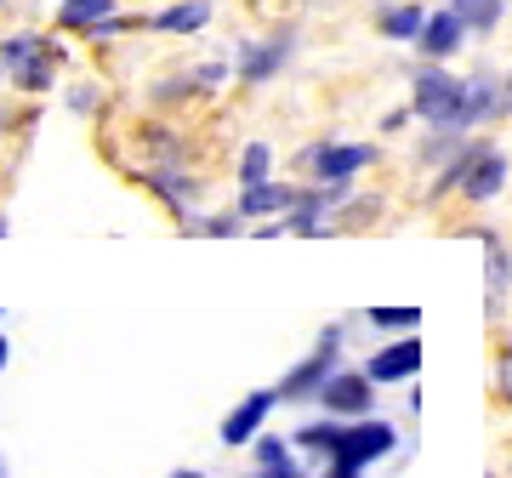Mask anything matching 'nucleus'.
Segmentation results:
<instances>
[{
	"label": "nucleus",
	"mask_w": 512,
	"mask_h": 478,
	"mask_svg": "<svg viewBox=\"0 0 512 478\" xmlns=\"http://www.w3.org/2000/svg\"><path fill=\"white\" fill-rule=\"evenodd\" d=\"M336 370H342V331H319L313 353L302 359V365H291V376L274 387L279 405H302V399H319V387H325Z\"/></svg>",
	"instance_id": "f257e3e1"
},
{
	"label": "nucleus",
	"mask_w": 512,
	"mask_h": 478,
	"mask_svg": "<svg viewBox=\"0 0 512 478\" xmlns=\"http://www.w3.org/2000/svg\"><path fill=\"white\" fill-rule=\"evenodd\" d=\"M461 86H467V80L444 74L439 63L416 69V97H410V114H421L433 131H456V120H461Z\"/></svg>",
	"instance_id": "f03ea898"
},
{
	"label": "nucleus",
	"mask_w": 512,
	"mask_h": 478,
	"mask_svg": "<svg viewBox=\"0 0 512 478\" xmlns=\"http://www.w3.org/2000/svg\"><path fill=\"white\" fill-rule=\"evenodd\" d=\"M0 57H6V74L18 80L23 92H46L57 74V46L40 35H12L6 46H0Z\"/></svg>",
	"instance_id": "7ed1b4c3"
},
{
	"label": "nucleus",
	"mask_w": 512,
	"mask_h": 478,
	"mask_svg": "<svg viewBox=\"0 0 512 478\" xmlns=\"http://www.w3.org/2000/svg\"><path fill=\"white\" fill-rule=\"evenodd\" d=\"M507 188V154L495 143H467L461 148V194L473 205H484V200H495Z\"/></svg>",
	"instance_id": "20e7f679"
},
{
	"label": "nucleus",
	"mask_w": 512,
	"mask_h": 478,
	"mask_svg": "<svg viewBox=\"0 0 512 478\" xmlns=\"http://www.w3.org/2000/svg\"><path fill=\"white\" fill-rule=\"evenodd\" d=\"M393 444H399V433H393L387 422L359 416V422H342V439H336L330 461H359V467H370V461H382Z\"/></svg>",
	"instance_id": "39448f33"
},
{
	"label": "nucleus",
	"mask_w": 512,
	"mask_h": 478,
	"mask_svg": "<svg viewBox=\"0 0 512 478\" xmlns=\"http://www.w3.org/2000/svg\"><path fill=\"white\" fill-rule=\"evenodd\" d=\"M319 405H325L330 416H342V422H359V416H370V405H376V382H370L365 370H336V376L319 387Z\"/></svg>",
	"instance_id": "423d86ee"
},
{
	"label": "nucleus",
	"mask_w": 512,
	"mask_h": 478,
	"mask_svg": "<svg viewBox=\"0 0 512 478\" xmlns=\"http://www.w3.org/2000/svg\"><path fill=\"white\" fill-rule=\"evenodd\" d=\"M274 405H279V393L274 387H256V393H245V399H239L234 410H228V416H222V444H228V450H239V444H251L256 433H262V422H268V416H274Z\"/></svg>",
	"instance_id": "0eeeda50"
},
{
	"label": "nucleus",
	"mask_w": 512,
	"mask_h": 478,
	"mask_svg": "<svg viewBox=\"0 0 512 478\" xmlns=\"http://www.w3.org/2000/svg\"><path fill=\"white\" fill-rule=\"evenodd\" d=\"M370 160H376L370 143H319L308 154V171L319 183H353V171H365Z\"/></svg>",
	"instance_id": "6e6552de"
},
{
	"label": "nucleus",
	"mask_w": 512,
	"mask_h": 478,
	"mask_svg": "<svg viewBox=\"0 0 512 478\" xmlns=\"http://www.w3.org/2000/svg\"><path fill=\"white\" fill-rule=\"evenodd\" d=\"M416 370H421V342H416V336H399V342H387V348L370 353L365 376L376 387H393V382H410Z\"/></svg>",
	"instance_id": "1a4fd4ad"
},
{
	"label": "nucleus",
	"mask_w": 512,
	"mask_h": 478,
	"mask_svg": "<svg viewBox=\"0 0 512 478\" xmlns=\"http://www.w3.org/2000/svg\"><path fill=\"white\" fill-rule=\"evenodd\" d=\"M501 109H507V97H501V86H495V74H473V80L461 86V120H456V131L478 126V120H495Z\"/></svg>",
	"instance_id": "9d476101"
},
{
	"label": "nucleus",
	"mask_w": 512,
	"mask_h": 478,
	"mask_svg": "<svg viewBox=\"0 0 512 478\" xmlns=\"http://www.w3.org/2000/svg\"><path fill=\"white\" fill-rule=\"evenodd\" d=\"M291 46H296V35L285 29V35H274V40H262V46H245V57H239V74L245 80H274L279 69H285V57H291Z\"/></svg>",
	"instance_id": "9b49d317"
},
{
	"label": "nucleus",
	"mask_w": 512,
	"mask_h": 478,
	"mask_svg": "<svg viewBox=\"0 0 512 478\" xmlns=\"http://www.w3.org/2000/svg\"><path fill=\"white\" fill-rule=\"evenodd\" d=\"M302 200V188H291V183H251L245 194H239V217L245 222H256V217H274V211H291V205Z\"/></svg>",
	"instance_id": "f8f14e48"
},
{
	"label": "nucleus",
	"mask_w": 512,
	"mask_h": 478,
	"mask_svg": "<svg viewBox=\"0 0 512 478\" xmlns=\"http://www.w3.org/2000/svg\"><path fill=\"white\" fill-rule=\"evenodd\" d=\"M461 40H467V23L456 18V12H433V18L421 23V35H416V46L427 57H433V63H439V57H456V46Z\"/></svg>",
	"instance_id": "ddd939ff"
},
{
	"label": "nucleus",
	"mask_w": 512,
	"mask_h": 478,
	"mask_svg": "<svg viewBox=\"0 0 512 478\" xmlns=\"http://www.w3.org/2000/svg\"><path fill=\"white\" fill-rule=\"evenodd\" d=\"M205 23H211V6H205V0H183V6H171V12H154L148 29H165V35H194V29H205Z\"/></svg>",
	"instance_id": "4468645a"
},
{
	"label": "nucleus",
	"mask_w": 512,
	"mask_h": 478,
	"mask_svg": "<svg viewBox=\"0 0 512 478\" xmlns=\"http://www.w3.org/2000/svg\"><path fill=\"white\" fill-rule=\"evenodd\" d=\"M114 18V0H63L57 6V23L63 29H97V23Z\"/></svg>",
	"instance_id": "2eb2a0df"
},
{
	"label": "nucleus",
	"mask_w": 512,
	"mask_h": 478,
	"mask_svg": "<svg viewBox=\"0 0 512 478\" xmlns=\"http://www.w3.org/2000/svg\"><path fill=\"white\" fill-rule=\"evenodd\" d=\"M450 12H456L467 29H478V35H490L495 23H501V0H450Z\"/></svg>",
	"instance_id": "dca6fc26"
},
{
	"label": "nucleus",
	"mask_w": 512,
	"mask_h": 478,
	"mask_svg": "<svg viewBox=\"0 0 512 478\" xmlns=\"http://www.w3.org/2000/svg\"><path fill=\"white\" fill-rule=\"evenodd\" d=\"M421 23H427V12H421V6H387V12H382V35L387 40H416Z\"/></svg>",
	"instance_id": "f3484780"
},
{
	"label": "nucleus",
	"mask_w": 512,
	"mask_h": 478,
	"mask_svg": "<svg viewBox=\"0 0 512 478\" xmlns=\"http://www.w3.org/2000/svg\"><path fill=\"white\" fill-rule=\"evenodd\" d=\"M336 439H342V416H336V422H313V427H302V433H296V450H308V456H325V461H330Z\"/></svg>",
	"instance_id": "a211bd4d"
},
{
	"label": "nucleus",
	"mask_w": 512,
	"mask_h": 478,
	"mask_svg": "<svg viewBox=\"0 0 512 478\" xmlns=\"http://www.w3.org/2000/svg\"><path fill=\"white\" fill-rule=\"evenodd\" d=\"M251 456H256V467L285 473V467H291V444L279 439V433H256V439H251Z\"/></svg>",
	"instance_id": "6ab92c4d"
},
{
	"label": "nucleus",
	"mask_w": 512,
	"mask_h": 478,
	"mask_svg": "<svg viewBox=\"0 0 512 478\" xmlns=\"http://www.w3.org/2000/svg\"><path fill=\"white\" fill-rule=\"evenodd\" d=\"M268 171H274V154H268V143H251L245 154H239V183H268Z\"/></svg>",
	"instance_id": "aec40b11"
},
{
	"label": "nucleus",
	"mask_w": 512,
	"mask_h": 478,
	"mask_svg": "<svg viewBox=\"0 0 512 478\" xmlns=\"http://www.w3.org/2000/svg\"><path fill=\"white\" fill-rule=\"evenodd\" d=\"M365 319L376 325V331H416L421 308H365Z\"/></svg>",
	"instance_id": "412c9836"
},
{
	"label": "nucleus",
	"mask_w": 512,
	"mask_h": 478,
	"mask_svg": "<svg viewBox=\"0 0 512 478\" xmlns=\"http://www.w3.org/2000/svg\"><path fill=\"white\" fill-rule=\"evenodd\" d=\"M365 467L359 461H325V478H359Z\"/></svg>",
	"instance_id": "4be33fe9"
},
{
	"label": "nucleus",
	"mask_w": 512,
	"mask_h": 478,
	"mask_svg": "<svg viewBox=\"0 0 512 478\" xmlns=\"http://www.w3.org/2000/svg\"><path fill=\"white\" fill-rule=\"evenodd\" d=\"M251 478H302V473H296V467H285V473H268V467H256Z\"/></svg>",
	"instance_id": "5701e85b"
},
{
	"label": "nucleus",
	"mask_w": 512,
	"mask_h": 478,
	"mask_svg": "<svg viewBox=\"0 0 512 478\" xmlns=\"http://www.w3.org/2000/svg\"><path fill=\"white\" fill-rule=\"evenodd\" d=\"M6 359H12V342H6V336H0V370H6Z\"/></svg>",
	"instance_id": "b1692460"
},
{
	"label": "nucleus",
	"mask_w": 512,
	"mask_h": 478,
	"mask_svg": "<svg viewBox=\"0 0 512 478\" xmlns=\"http://www.w3.org/2000/svg\"><path fill=\"white\" fill-rule=\"evenodd\" d=\"M171 478H205V473H188V467H183V473H171Z\"/></svg>",
	"instance_id": "393cba45"
},
{
	"label": "nucleus",
	"mask_w": 512,
	"mask_h": 478,
	"mask_svg": "<svg viewBox=\"0 0 512 478\" xmlns=\"http://www.w3.org/2000/svg\"><path fill=\"white\" fill-rule=\"evenodd\" d=\"M507 285H512V257H507Z\"/></svg>",
	"instance_id": "a878e982"
},
{
	"label": "nucleus",
	"mask_w": 512,
	"mask_h": 478,
	"mask_svg": "<svg viewBox=\"0 0 512 478\" xmlns=\"http://www.w3.org/2000/svg\"><path fill=\"white\" fill-rule=\"evenodd\" d=\"M0 80H6V57H0Z\"/></svg>",
	"instance_id": "bb28decb"
},
{
	"label": "nucleus",
	"mask_w": 512,
	"mask_h": 478,
	"mask_svg": "<svg viewBox=\"0 0 512 478\" xmlns=\"http://www.w3.org/2000/svg\"><path fill=\"white\" fill-rule=\"evenodd\" d=\"M0 478H6V461H0Z\"/></svg>",
	"instance_id": "cd10ccee"
},
{
	"label": "nucleus",
	"mask_w": 512,
	"mask_h": 478,
	"mask_svg": "<svg viewBox=\"0 0 512 478\" xmlns=\"http://www.w3.org/2000/svg\"><path fill=\"white\" fill-rule=\"evenodd\" d=\"M0 239H6V222H0Z\"/></svg>",
	"instance_id": "c85d7f7f"
},
{
	"label": "nucleus",
	"mask_w": 512,
	"mask_h": 478,
	"mask_svg": "<svg viewBox=\"0 0 512 478\" xmlns=\"http://www.w3.org/2000/svg\"><path fill=\"white\" fill-rule=\"evenodd\" d=\"M507 97H512V80H507Z\"/></svg>",
	"instance_id": "c756f323"
},
{
	"label": "nucleus",
	"mask_w": 512,
	"mask_h": 478,
	"mask_svg": "<svg viewBox=\"0 0 512 478\" xmlns=\"http://www.w3.org/2000/svg\"><path fill=\"white\" fill-rule=\"evenodd\" d=\"M0 6H6V0H0Z\"/></svg>",
	"instance_id": "7c9ffc66"
}]
</instances>
